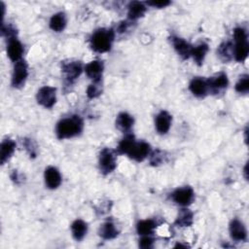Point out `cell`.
Masks as SVG:
<instances>
[{"instance_id": "obj_1", "label": "cell", "mask_w": 249, "mask_h": 249, "mask_svg": "<svg viewBox=\"0 0 249 249\" xmlns=\"http://www.w3.org/2000/svg\"><path fill=\"white\" fill-rule=\"evenodd\" d=\"M84 122L82 118L78 115H73L61 119L55 127V133L58 139H66L75 137L83 131Z\"/></svg>"}, {"instance_id": "obj_2", "label": "cell", "mask_w": 249, "mask_h": 249, "mask_svg": "<svg viewBox=\"0 0 249 249\" xmlns=\"http://www.w3.org/2000/svg\"><path fill=\"white\" fill-rule=\"evenodd\" d=\"M115 39V31L112 28H99L90 37L91 49L96 53H106L110 51Z\"/></svg>"}, {"instance_id": "obj_3", "label": "cell", "mask_w": 249, "mask_h": 249, "mask_svg": "<svg viewBox=\"0 0 249 249\" xmlns=\"http://www.w3.org/2000/svg\"><path fill=\"white\" fill-rule=\"evenodd\" d=\"M235 45L233 46V57L238 62H243L249 53V44L246 30L242 27H236L233 30Z\"/></svg>"}, {"instance_id": "obj_4", "label": "cell", "mask_w": 249, "mask_h": 249, "mask_svg": "<svg viewBox=\"0 0 249 249\" xmlns=\"http://www.w3.org/2000/svg\"><path fill=\"white\" fill-rule=\"evenodd\" d=\"M99 169L103 174H109L117 167V157L114 151L109 148H104L99 154L98 160Z\"/></svg>"}, {"instance_id": "obj_5", "label": "cell", "mask_w": 249, "mask_h": 249, "mask_svg": "<svg viewBox=\"0 0 249 249\" xmlns=\"http://www.w3.org/2000/svg\"><path fill=\"white\" fill-rule=\"evenodd\" d=\"M28 76V66L27 63L20 59L15 63L14 71L12 75V86L17 89H20L24 86L25 81Z\"/></svg>"}, {"instance_id": "obj_6", "label": "cell", "mask_w": 249, "mask_h": 249, "mask_svg": "<svg viewBox=\"0 0 249 249\" xmlns=\"http://www.w3.org/2000/svg\"><path fill=\"white\" fill-rule=\"evenodd\" d=\"M37 102L45 108H52L56 101V89L50 86L42 87L36 94Z\"/></svg>"}, {"instance_id": "obj_7", "label": "cell", "mask_w": 249, "mask_h": 249, "mask_svg": "<svg viewBox=\"0 0 249 249\" xmlns=\"http://www.w3.org/2000/svg\"><path fill=\"white\" fill-rule=\"evenodd\" d=\"M194 197L195 193L190 186L178 188L171 194L172 200L181 206H187L191 204L194 200Z\"/></svg>"}, {"instance_id": "obj_8", "label": "cell", "mask_w": 249, "mask_h": 249, "mask_svg": "<svg viewBox=\"0 0 249 249\" xmlns=\"http://www.w3.org/2000/svg\"><path fill=\"white\" fill-rule=\"evenodd\" d=\"M61 70L65 74L66 81L68 83H73L82 73L83 65L80 61L71 60V61H63L61 64Z\"/></svg>"}, {"instance_id": "obj_9", "label": "cell", "mask_w": 249, "mask_h": 249, "mask_svg": "<svg viewBox=\"0 0 249 249\" xmlns=\"http://www.w3.org/2000/svg\"><path fill=\"white\" fill-rule=\"evenodd\" d=\"M206 81H207V85H208V90L214 94L221 92L229 85L228 76L224 72H220V73L216 74L215 76L209 78Z\"/></svg>"}, {"instance_id": "obj_10", "label": "cell", "mask_w": 249, "mask_h": 249, "mask_svg": "<svg viewBox=\"0 0 249 249\" xmlns=\"http://www.w3.org/2000/svg\"><path fill=\"white\" fill-rule=\"evenodd\" d=\"M151 154V146L145 141L136 142L133 149L129 153L128 157L136 161L144 160Z\"/></svg>"}, {"instance_id": "obj_11", "label": "cell", "mask_w": 249, "mask_h": 249, "mask_svg": "<svg viewBox=\"0 0 249 249\" xmlns=\"http://www.w3.org/2000/svg\"><path fill=\"white\" fill-rule=\"evenodd\" d=\"M44 178H45L46 186L49 189L54 190V189L58 188L59 185L61 184L60 172L58 171L57 168H55L53 166H49L45 169Z\"/></svg>"}, {"instance_id": "obj_12", "label": "cell", "mask_w": 249, "mask_h": 249, "mask_svg": "<svg viewBox=\"0 0 249 249\" xmlns=\"http://www.w3.org/2000/svg\"><path fill=\"white\" fill-rule=\"evenodd\" d=\"M230 234L235 241H244L247 237V231L243 223L238 219H233L230 223Z\"/></svg>"}, {"instance_id": "obj_13", "label": "cell", "mask_w": 249, "mask_h": 249, "mask_svg": "<svg viewBox=\"0 0 249 249\" xmlns=\"http://www.w3.org/2000/svg\"><path fill=\"white\" fill-rule=\"evenodd\" d=\"M23 53V46L22 44L17 39V37L12 38L10 40H8V45H7V54L9 56V58L14 61L17 62L18 60L21 59Z\"/></svg>"}, {"instance_id": "obj_14", "label": "cell", "mask_w": 249, "mask_h": 249, "mask_svg": "<svg viewBox=\"0 0 249 249\" xmlns=\"http://www.w3.org/2000/svg\"><path fill=\"white\" fill-rule=\"evenodd\" d=\"M172 122L171 115L166 111H160L155 120V126L160 134H165L168 132Z\"/></svg>"}, {"instance_id": "obj_15", "label": "cell", "mask_w": 249, "mask_h": 249, "mask_svg": "<svg viewBox=\"0 0 249 249\" xmlns=\"http://www.w3.org/2000/svg\"><path fill=\"white\" fill-rule=\"evenodd\" d=\"M189 89L191 90V92L196 96V97H204L206 96L208 90V85H207V81L204 80L203 78L200 77H196L194 78L189 85Z\"/></svg>"}, {"instance_id": "obj_16", "label": "cell", "mask_w": 249, "mask_h": 249, "mask_svg": "<svg viewBox=\"0 0 249 249\" xmlns=\"http://www.w3.org/2000/svg\"><path fill=\"white\" fill-rule=\"evenodd\" d=\"M171 42H172V45H173L176 53L183 59H187L191 56L193 47L186 40H184L183 38H180V37L173 36L171 38Z\"/></svg>"}, {"instance_id": "obj_17", "label": "cell", "mask_w": 249, "mask_h": 249, "mask_svg": "<svg viewBox=\"0 0 249 249\" xmlns=\"http://www.w3.org/2000/svg\"><path fill=\"white\" fill-rule=\"evenodd\" d=\"M103 69L104 65L103 62L100 60H92L85 66V72L87 76L92 81L101 80Z\"/></svg>"}, {"instance_id": "obj_18", "label": "cell", "mask_w": 249, "mask_h": 249, "mask_svg": "<svg viewBox=\"0 0 249 249\" xmlns=\"http://www.w3.org/2000/svg\"><path fill=\"white\" fill-rule=\"evenodd\" d=\"M134 119L131 115L126 112H122L117 116L116 127L124 133H128L132 128Z\"/></svg>"}, {"instance_id": "obj_19", "label": "cell", "mask_w": 249, "mask_h": 249, "mask_svg": "<svg viewBox=\"0 0 249 249\" xmlns=\"http://www.w3.org/2000/svg\"><path fill=\"white\" fill-rule=\"evenodd\" d=\"M127 17L130 20H135L144 16L146 13V6L144 3L139 1H132L127 7Z\"/></svg>"}, {"instance_id": "obj_20", "label": "cell", "mask_w": 249, "mask_h": 249, "mask_svg": "<svg viewBox=\"0 0 249 249\" xmlns=\"http://www.w3.org/2000/svg\"><path fill=\"white\" fill-rule=\"evenodd\" d=\"M16 149V143L10 138H6L1 142L0 146V159L1 163L4 164L14 154Z\"/></svg>"}, {"instance_id": "obj_21", "label": "cell", "mask_w": 249, "mask_h": 249, "mask_svg": "<svg viewBox=\"0 0 249 249\" xmlns=\"http://www.w3.org/2000/svg\"><path fill=\"white\" fill-rule=\"evenodd\" d=\"M98 233L103 239L109 240V239H113L118 236L119 230L113 222L107 221L100 226V228L98 230Z\"/></svg>"}, {"instance_id": "obj_22", "label": "cell", "mask_w": 249, "mask_h": 249, "mask_svg": "<svg viewBox=\"0 0 249 249\" xmlns=\"http://www.w3.org/2000/svg\"><path fill=\"white\" fill-rule=\"evenodd\" d=\"M87 231H88V225L85 221H83L81 219H77L72 223L71 232H72L73 237L77 241L82 240L85 237V235L87 234Z\"/></svg>"}, {"instance_id": "obj_23", "label": "cell", "mask_w": 249, "mask_h": 249, "mask_svg": "<svg viewBox=\"0 0 249 249\" xmlns=\"http://www.w3.org/2000/svg\"><path fill=\"white\" fill-rule=\"evenodd\" d=\"M135 144H136V139L134 135L130 133H126V135L120 141L117 150L120 154L128 156Z\"/></svg>"}, {"instance_id": "obj_24", "label": "cell", "mask_w": 249, "mask_h": 249, "mask_svg": "<svg viewBox=\"0 0 249 249\" xmlns=\"http://www.w3.org/2000/svg\"><path fill=\"white\" fill-rule=\"evenodd\" d=\"M217 54L221 60L228 62L233 58V45L231 42H223L217 49Z\"/></svg>"}, {"instance_id": "obj_25", "label": "cell", "mask_w": 249, "mask_h": 249, "mask_svg": "<svg viewBox=\"0 0 249 249\" xmlns=\"http://www.w3.org/2000/svg\"><path fill=\"white\" fill-rule=\"evenodd\" d=\"M66 16L64 13L59 12L54 15L50 19V27L55 32H61L66 26Z\"/></svg>"}, {"instance_id": "obj_26", "label": "cell", "mask_w": 249, "mask_h": 249, "mask_svg": "<svg viewBox=\"0 0 249 249\" xmlns=\"http://www.w3.org/2000/svg\"><path fill=\"white\" fill-rule=\"evenodd\" d=\"M194 215L191 210L188 208H182L175 220V224L179 227H190L193 224Z\"/></svg>"}, {"instance_id": "obj_27", "label": "cell", "mask_w": 249, "mask_h": 249, "mask_svg": "<svg viewBox=\"0 0 249 249\" xmlns=\"http://www.w3.org/2000/svg\"><path fill=\"white\" fill-rule=\"evenodd\" d=\"M207 52H208V45L206 43H200L199 45L193 47L191 56L194 58V60L197 65H201Z\"/></svg>"}, {"instance_id": "obj_28", "label": "cell", "mask_w": 249, "mask_h": 249, "mask_svg": "<svg viewBox=\"0 0 249 249\" xmlns=\"http://www.w3.org/2000/svg\"><path fill=\"white\" fill-rule=\"evenodd\" d=\"M156 227H157V224L154 220L146 219V220H141L137 223L136 230L140 235H150L154 231Z\"/></svg>"}, {"instance_id": "obj_29", "label": "cell", "mask_w": 249, "mask_h": 249, "mask_svg": "<svg viewBox=\"0 0 249 249\" xmlns=\"http://www.w3.org/2000/svg\"><path fill=\"white\" fill-rule=\"evenodd\" d=\"M102 92V82L99 81H92V83L87 89V95L89 98H96Z\"/></svg>"}, {"instance_id": "obj_30", "label": "cell", "mask_w": 249, "mask_h": 249, "mask_svg": "<svg viewBox=\"0 0 249 249\" xmlns=\"http://www.w3.org/2000/svg\"><path fill=\"white\" fill-rule=\"evenodd\" d=\"M235 90L238 93H247L249 91V76L247 74L241 75L235 84Z\"/></svg>"}, {"instance_id": "obj_31", "label": "cell", "mask_w": 249, "mask_h": 249, "mask_svg": "<svg viewBox=\"0 0 249 249\" xmlns=\"http://www.w3.org/2000/svg\"><path fill=\"white\" fill-rule=\"evenodd\" d=\"M150 163L152 165H160L161 164L164 160H165V156H164V152L160 151V150H156L154 152H152L150 155Z\"/></svg>"}, {"instance_id": "obj_32", "label": "cell", "mask_w": 249, "mask_h": 249, "mask_svg": "<svg viewBox=\"0 0 249 249\" xmlns=\"http://www.w3.org/2000/svg\"><path fill=\"white\" fill-rule=\"evenodd\" d=\"M23 146L25 147V149H26V151L28 152V154L30 155V157H32V158L36 157V155H37V149H36V146L34 145V143H33V141H32L31 139L25 138V139L23 140Z\"/></svg>"}, {"instance_id": "obj_33", "label": "cell", "mask_w": 249, "mask_h": 249, "mask_svg": "<svg viewBox=\"0 0 249 249\" xmlns=\"http://www.w3.org/2000/svg\"><path fill=\"white\" fill-rule=\"evenodd\" d=\"M153 243H154V239L149 235H142V237L139 239V247L144 249L152 248Z\"/></svg>"}, {"instance_id": "obj_34", "label": "cell", "mask_w": 249, "mask_h": 249, "mask_svg": "<svg viewBox=\"0 0 249 249\" xmlns=\"http://www.w3.org/2000/svg\"><path fill=\"white\" fill-rule=\"evenodd\" d=\"M171 2L170 1H166V0H163V1H149V2H146L147 5L149 6H152L154 8H165L166 6H168Z\"/></svg>"}, {"instance_id": "obj_35", "label": "cell", "mask_w": 249, "mask_h": 249, "mask_svg": "<svg viewBox=\"0 0 249 249\" xmlns=\"http://www.w3.org/2000/svg\"><path fill=\"white\" fill-rule=\"evenodd\" d=\"M127 27H128V22H127V21H122V22H120V24L118 25L117 31L120 32V33L124 32V31L127 29Z\"/></svg>"}]
</instances>
